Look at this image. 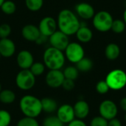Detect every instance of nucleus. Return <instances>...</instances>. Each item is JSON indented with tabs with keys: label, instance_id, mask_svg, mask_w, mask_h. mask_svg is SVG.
I'll use <instances>...</instances> for the list:
<instances>
[{
	"label": "nucleus",
	"instance_id": "f257e3e1",
	"mask_svg": "<svg viewBox=\"0 0 126 126\" xmlns=\"http://www.w3.org/2000/svg\"><path fill=\"white\" fill-rule=\"evenodd\" d=\"M57 25L58 30L68 36L75 35L80 27V21L78 16L71 10H61L57 18Z\"/></svg>",
	"mask_w": 126,
	"mask_h": 126
},
{
	"label": "nucleus",
	"instance_id": "f03ea898",
	"mask_svg": "<svg viewBox=\"0 0 126 126\" xmlns=\"http://www.w3.org/2000/svg\"><path fill=\"white\" fill-rule=\"evenodd\" d=\"M19 109L24 117L37 118L43 112L41 100L32 94H26L19 100Z\"/></svg>",
	"mask_w": 126,
	"mask_h": 126
},
{
	"label": "nucleus",
	"instance_id": "7ed1b4c3",
	"mask_svg": "<svg viewBox=\"0 0 126 126\" xmlns=\"http://www.w3.org/2000/svg\"><path fill=\"white\" fill-rule=\"evenodd\" d=\"M66 61L64 52L52 47H47L43 54V63L49 70L61 69Z\"/></svg>",
	"mask_w": 126,
	"mask_h": 126
},
{
	"label": "nucleus",
	"instance_id": "20e7f679",
	"mask_svg": "<svg viewBox=\"0 0 126 126\" xmlns=\"http://www.w3.org/2000/svg\"><path fill=\"white\" fill-rule=\"evenodd\" d=\"M114 18L111 14L106 10H100L94 14L92 18L94 27L100 32H106L111 30Z\"/></svg>",
	"mask_w": 126,
	"mask_h": 126
},
{
	"label": "nucleus",
	"instance_id": "39448f33",
	"mask_svg": "<svg viewBox=\"0 0 126 126\" xmlns=\"http://www.w3.org/2000/svg\"><path fill=\"white\" fill-rule=\"evenodd\" d=\"M36 77L30 69H21L16 75L15 83L18 89L21 91H29L32 89L36 83Z\"/></svg>",
	"mask_w": 126,
	"mask_h": 126
},
{
	"label": "nucleus",
	"instance_id": "423d86ee",
	"mask_svg": "<svg viewBox=\"0 0 126 126\" xmlns=\"http://www.w3.org/2000/svg\"><path fill=\"white\" fill-rule=\"evenodd\" d=\"M106 82L110 89H122L126 86V73L122 69H114L107 75Z\"/></svg>",
	"mask_w": 126,
	"mask_h": 126
},
{
	"label": "nucleus",
	"instance_id": "0eeeda50",
	"mask_svg": "<svg viewBox=\"0 0 126 126\" xmlns=\"http://www.w3.org/2000/svg\"><path fill=\"white\" fill-rule=\"evenodd\" d=\"M63 52L66 59L72 63L76 64L85 57L84 49L82 45L78 42H69Z\"/></svg>",
	"mask_w": 126,
	"mask_h": 126
},
{
	"label": "nucleus",
	"instance_id": "6e6552de",
	"mask_svg": "<svg viewBox=\"0 0 126 126\" xmlns=\"http://www.w3.org/2000/svg\"><path fill=\"white\" fill-rule=\"evenodd\" d=\"M38 27L41 35L49 38L58 30L57 21L52 16H45L39 21Z\"/></svg>",
	"mask_w": 126,
	"mask_h": 126
},
{
	"label": "nucleus",
	"instance_id": "1a4fd4ad",
	"mask_svg": "<svg viewBox=\"0 0 126 126\" xmlns=\"http://www.w3.org/2000/svg\"><path fill=\"white\" fill-rule=\"evenodd\" d=\"M48 40L50 47H52L63 52L65 50V49L69 44V36L58 30H56L52 35H51L49 37Z\"/></svg>",
	"mask_w": 126,
	"mask_h": 126
},
{
	"label": "nucleus",
	"instance_id": "9d476101",
	"mask_svg": "<svg viewBox=\"0 0 126 126\" xmlns=\"http://www.w3.org/2000/svg\"><path fill=\"white\" fill-rule=\"evenodd\" d=\"M99 112L102 117L109 121L116 118L118 113V109L114 102L110 100H106L100 103L99 107Z\"/></svg>",
	"mask_w": 126,
	"mask_h": 126
},
{
	"label": "nucleus",
	"instance_id": "9b49d317",
	"mask_svg": "<svg viewBox=\"0 0 126 126\" xmlns=\"http://www.w3.org/2000/svg\"><path fill=\"white\" fill-rule=\"evenodd\" d=\"M64 80L65 78L61 69L49 70L45 76L46 84L47 86L52 89H58L61 87Z\"/></svg>",
	"mask_w": 126,
	"mask_h": 126
},
{
	"label": "nucleus",
	"instance_id": "f8f14e48",
	"mask_svg": "<svg viewBox=\"0 0 126 126\" xmlns=\"http://www.w3.org/2000/svg\"><path fill=\"white\" fill-rule=\"evenodd\" d=\"M56 116L63 124H69L75 119L73 106L69 104L61 105L56 111Z\"/></svg>",
	"mask_w": 126,
	"mask_h": 126
},
{
	"label": "nucleus",
	"instance_id": "ddd939ff",
	"mask_svg": "<svg viewBox=\"0 0 126 126\" xmlns=\"http://www.w3.org/2000/svg\"><path fill=\"white\" fill-rule=\"evenodd\" d=\"M34 62L33 55L29 50L23 49L17 54L16 63L21 69H30Z\"/></svg>",
	"mask_w": 126,
	"mask_h": 126
},
{
	"label": "nucleus",
	"instance_id": "4468645a",
	"mask_svg": "<svg viewBox=\"0 0 126 126\" xmlns=\"http://www.w3.org/2000/svg\"><path fill=\"white\" fill-rule=\"evenodd\" d=\"M76 15L83 20H89L93 18L95 12L93 6L87 2H80L75 6Z\"/></svg>",
	"mask_w": 126,
	"mask_h": 126
},
{
	"label": "nucleus",
	"instance_id": "2eb2a0df",
	"mask_svg": "<svg viewBox=\"0 0 126 126\" xmlns=\"http://www.w3.org/2000/svg\"><path fill=\"white\" fill-rule=\"evenodd\" d=\"M16 44L12 39L9 38L0 39V55L1 57L11 58L16 53Z\"/></svg>",
	"mask_w": 126,
	"mask_h": 126
},
{
	"label": "nucleus",
	"instance_id": "dca6fc26",
	"mask_svg": "<svg viewBox=\"0 0 126 126\" xmlns=\"http://www.w3.org/2000/svg\"><path fill=\"white\" fill-rule=\"evenodd\" d=\"M21 35L27 41L35 42L38 38L40 36L41 33L38 27L34 24H26L21 29Z\"/></svg>",
	"mask_w": 126,
	"mask_h": 126
},
{
	"label": "nucleus",
	"instance_id": "f3484780",
	"mask_svg": "<svg viewBox=\"0 0 126 126\" xmlns=\"http://www.w3.org/2000/svg\"><path fill=\"white\" fill-rule=\"evenodd\" d=\"M75 117L79 120H83L89 114V106L87 102L83 100H80L75 103L73 106Z\"/></svg>",
	"mask_w": 126,
	"mask_h": 126
},
{
	"label": "nucleus",
	"instance_id": "a211bd4d",
	"mask_svg": "<svg viewBox=\"0 0 126 126\" xmlns=\"http://www.w3.org/2000/svg\"><path fill=\"white\" fill-rule=\"evenodd\" d=\"M77 39L80 43H89L93 38V32L92 30L84 24L80 22V27L75 33Z\"/></svg>",
	"mask_w": 126,
	"mask_h": 126
},
{
	"label": "nucleus",
	"instance_id": "6ab92c4d",
	"mask_svg": "<svg viewBox=\"0 0 126 126\" xmlns=\"http://www.w3.org/2000/svg\"><path fill=\"white\" fill-rule=\"evenodd\" d=\"M42 110L44 112L47 114H52L55 112L58 108L57 101L51 97H44L41 100Z\"/></svg>",
	"mask_w": 126,
	"mask_h": 126
},
{
	"label": "nucleus",
	"instance_id": "aec40b11",
	"mask_svg": "<svg viewBox=\"0 0 126 126\" xmlns=\"http://www.w3.org/2000/svg\"><path fill=\"white\" fill-rule=\"evenodd\" d=\"M105 55L108 60L114 61L118 58L120 55V48L117 44L110 43L106 47Z\"/></svg>",
	"mask_w": 126,
	"mask_h": 126
},
{
	"label": "nucleus",
	"instance_id": "412c9836",
	"mask_svg": "<svg viewBox=\"0 0 126 126\" xmlns=\"http://www.w3.org/2000/svg\"><path fill=\"white\" fill-rule=\"evenodd\" d=\"M16 95L15 92L9 89H2L0 92V103L4 105H10L15 102Z\"/></svg>",
	"mask_w": 126,
	"mask_h": 126
},
{
	"label": "nucleus",
	"instance_id": "4be33fe9",
	"mask_svg": "<svg viewBox=\"0 0 126 126\" xmlns=\"http://www.w3.org/2000/svg\"><path fill=\"white\" fill-rule=\"evenodd\" d=\"M76 67L79 72H87L92 69L93 62L90 58L84 57L76 63Z\"/></svg>",
	"mask_w": 126,
	"mask_h": 126
},
{
	"label": "nucleus",
	"instance_id": "5701e85b",
	"mask_svg": "<svg viewBox=\"0 0 126 126\" xmlns=\"http://www.w3.org/2000/svg\"><path fill=\"white\" fill-rule=\"evenodd\" d=\"M63 75L65 79H69L72 80H75L79 75V71L76 66H69L66 67L63 71Z\"/></svg>",
	"mask_w": 126,
	"mask_h": 126
},
{
	"label": "nucleus",
	"instance_id": "b1692460",
	"mask_svg": "<svg viewBox=\"0 0 126 126\" xmlns=\"http://www.w3.org/2000/svg\"><path fill=\"white\" fill-rule=\"evenodd\" d=\"M0 8L3 13L6 15H12L16 11V4L11 0H5Z\"/></svg>",
	"mask_w": 126,
	"mask_h": 126
},
{
	"label": "nucleus",
	"instance_id": "393cba45",
	"mask_svg": "<svg viewBox=\"0 0 126 126\" xmlns=\"http://www.w3.org/2000/svg\"><path fill=\"white\" fill-rule=\"evenodd\" d=\"M27 8L32 12L40 10L44 5V0H25Z\"/></svg>",
	"mask_w": 126,
	"mask_h": 126
},
{
	"label": "nucleus",
	"instance_id": "a878e982",
	"mask_svg": "<svg viewBox=\"0 0 126 126\" xmlns=\"http://www.w3.org/2000/svg\"><path fill=\"white\" fill-rule=\"evenodd\" d=\"M45 69H46V66L44 64V63L39 62V61L34 62L32 63V65L31 66V67L30 68V72L35 77L41 76V75H43L45 72Z\"/></svg>",
	"mask_w": 126,
	"mask_h": 126
},
{
	"label": "nucleus",
	"instance_id": "bb28decb",
	"mask_svg": "<svg viewBox=\"0 0 126 126\" xmlns=\"http://www.w3.org/2000/svg\"><path fill=\"white\" fill-rule=\"evenodd\" d=\"M64 124L55 115H49L43 120L42 126H63Z\"/></svg>",
	"mask_w": 126,
	"mask_h": 126
},
{
	"label": "nucleus",
	"instance_id": "cd10ccee",
	"mask_svg": "<svg viewBox=\"0 0 126 126\" xmlns=\"http://www.w3.org/2000/svg\"><path fill=\"white\" fill-rule=\"evenodd\" d=\"M11 122V114L7 110L0 109V126H10Z\"/></svg>",
	"mask_w": 126,
	"mask_h": 126
},
{
	"label": "nucleus",
	"instance_id": "c85d7f7f",
	"mask_svg": "<svg viewBox=\"0 0 126 126\" xmlns=\"http://www.w3.org/2000/svg\"><path fill=\"white\" fill-rule=\"evenodd\" d=\"M126 25L123 20L121 19H116L113 21L111 30H112L114 33L120 34L126 30Z\"/></svg>",
	"mask_w": 126,
	"mask_h": 126
},
{
	"label": "nucleus",
	"instance_id": "c756f323",
	"mask_svg": "<svg viewBox=\"0 0 126 126\" xmlns=\"http://www.w3.org/2000/svg\"><path fill=\"white\" fill-rule=\"evenodd\" d=\"M16 126H40V124L36 118L24 117L17 122Z\"/></svg>",
	"mask_w": 126,
	"mask_h": 126
},
{
	"label": "nucleus",
	"instance_id": "7c9ffc66",
	"mask_svg": "<svg viewBox=\"0 0 126 126\" xmlns=\"http://www.w3.org/2000/svg\"><path fill=\"white\" fill-rule=\"evenodd\" d=\"M12 29L11 27L6 23L1 24L0 25V39L9 38L10 35L11 34Z\"/></svg>",
	"mask_w": 126,
	"mask_h": 126
},
{
	"label": "nucleus",
	"instance_id": "2f4dec72",
	"mask_svg": "<svg viewBox=\"0 0 126 126\" xmlns=\"http://www.w3.org/2000/svg\"><path fill=\"white\" fill-rule=\"evenodd\" d=\"M96 91L101 94H106L109 91V87L106 80H100L96 84Z\"/></svg>",
	"mask_w": 126,
	"mask_h": 126
},
{
	"label": "nucleus",
	"instance_id": "473e14b6",
	"mask_svg": "<svg viewBox=\"0 0 126 126\" xmlns=\"http://www.w3.org/2000/svg\"><path fill=\"white\" fill-rule=\"evenodd\" d=\"M108 120L105 118L102 117L101 116L94 117L91 123L90 126H108Z\"/></svg>",
	"mask_w": 126,
	"mask_h": 126
},
{
	"label": "nucleus",
	"instance_id": "72a5a7b5",
	"mask_svg": "<svg viewBox=\"0 0 126 126\" xmlns=\"http://www.w3.org/2000/svg\"><path fill=\"white\" fill-rule=\"evenodd\" d=\"M75 86V81L72 80H69V79H65L61 86V87L65 91H67V92H70V91L73 90Z\"/></svg>",
	"mask_w": 126,
	"mask_h": 126
},
{
	"label": "nucleus",
	"instance_id": "f704fd0d",
	"mask_svg": "<svg viewBox=\"0 0 126 126\" xmlns=\"http://www.w3.org/2000/svg\"><path fill=\"white\" fill-rule=\"evenodd\" d=\"M68 126H86V125L83 120L75 119L68 124Z\"/></svg>",
	"mask_w": 126,
	"mask_h": 126
},
{
	"label": "nucleus",
	"instance_id": "c9c22d12",
	"mask_svg": "<svg viewBox=\"0 0 126 126\" xmlns=\"http://www.w3.org/2000/svg\"><path fill=\"white\" fill-rule=\"evenodd\" d=\"M48 39H49L48 37H46V36L41 34L40 36L38 38V39L35 41V44L38 45H43L48 41Z\"/></svg>",
	"mask_w": 126,
	"mask_h": 126
},
{
	"label": "nucleus",
	"instance_id": "e433bc0d",
	"mask_svg": "<svg viewBox=\"0 0 126 126\" xmlns=\"http://www.w3.org/2000/svg\"><path fill=\"white\" fill-rule=\"evenodd\" d=\"M108 126H122V123H121V122L118 119L114 118L112 120H109Z\"/></svg>",
	"mask_w": 126,
	"mask_h": 126
},
{
	"label": "nucleus",
	"instance_id": "4c0bfd02",
	"mask_svg": "<svg viewBox=\"0 0 126 126\" xmlns=\"http://www.w3.org/2000/svg\"><path fill=\"white\" fill-rule=\"evenodd\" d=\"M120 105L121 109H122L123 111H126V97L121 99V100H120Z\"/></svg>",
	"mask_w": 126,
	"mask_h": 126
},
{
	"label": "nucleus",
	"instance_id": "58836bf2",
	"mask_svg": "<svg viewBox=\"0 0 126 126\" xmlns=\"http://www.w3.org/2000/svg\"><path fill=\"white\" fill-rule=\"evenodd\" d=\"M123 21H124V22H125L126 25V8L125 9L124 12H123Z\"/></svg>",
	"mask_w": 126,
	"mask_h": 126
},
{
	"label": "nucleus",
	"instance_id": "ea45409f",
	"mask_svg": "<svg viewBox=\"0 0 126 126\" xmlns=\"http://www.w3.org/2000/svg\"><path fill=\"white\" fill-rule=\"evenodd\" d=\"M4 1H5V0H0V7H1V6L2 5V4L4 3Z\"/></svg>",
	"mask_w": 126,
	"mask_h": 126
},
{
	"label": "nucleus",
	"instance_id": "a19ab883",
	"mask_svg": "<svg viewBox=\"0 0 126 126\" xmlns=\"http://www.w3.org/2000/svg\"><path fill=\"white\" fill-rule=\"evenodd\" d=\"M2 90V89H1V83H0V92Z\"/></svg>",
	"mask_w": 126,
	"mask_h": 126
},
{
	"label": "nucleus",
	"instance_id": "79ce46f5",
	"mask_svg": "<svg viewBox=\"0 0 126 126\" xmlns=\"http://www.w3.org/2000/svg\"><path fill=\"white\" fill-rule=\"evenodd\" d=\"M125 120H126V116H125Z\"/></svg>",
	"mask_w": 126,
	"mask_h": 126
},
{
	"label": "nucleus",
	"instance_id": "37998d69",
	"mask_svg": "<svg viewBox=\"0 0 126 126\" xmlns=\"http://www.w3.org/2000/svg\"><path fill=\"white\" fill-rule=\"evenodd\" d=\"M1 55H0V60H1Z\"/></svg>",
	"mask_w": 126,
	"mask_h": 126
}]
</instances>
